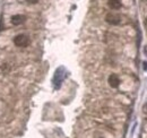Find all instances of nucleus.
I'll return each instance as SVG.
<instances>
[{
  "instance_id": "f257e3e1",
  "label": "nucleus",
  "mask_w": 147,
  "mask_h": 138,
  "mask_svg": "<svg viewBox=\"0 0 147 138\" xmlns=\"http://www.w3.org/2000/svg\"><path fill=\"white\" fill-rule=\"evenodd\" d=\"M14 44L19 48H25L30 44V37L25 34H18L14 37Z\"/></svg>"
},
{
  "instance_id": "f03ea898",
  "label": "nucleus",
  "mask_w": 147,
  "mask_h": 138,
  "mask_svg": "<svg viewBox=\"0 0 147 138\" xmlns=\"http://www.w3.org/2000/svg\"><path fill=\"white\" fill-rule=\"evenodd\" d=\"M105 22L109 23L110 25H119L121 22V17L118 14L114 13H108L105 15Z\"/></svg>"
},
{
  "instance_id": "7ed1b4c3",
  "label": "nucleus",
  "mask_w": 147,
  "mask_h": 138,
  "mask_svg": "<svg viewBox=\"0 0 147 138\" xmlns=\"http://www.w3.org/2000/svg\"><path fill=\"white\" fill-rule=\"evenodd\" d=\"M108 83H109V85L112 88H117V87H119V85H120V79H119V77L115 74H111L110 76H109Z\"/></svg>"
},
{
  "instance_id": "20e7f679",
  "label": "nucleus",
  "mask_w": 147,
  "mask_h": 138,
  "mask_svg": "<svg viewBox=\"0 0 147 138\" xmlns=\"http://www.w3.org/2000/svg\"><path fill=\"white\" fill-rule=\"evenodd\" d=\"M25 20H26V17L24 15H14L11 17V24L15 26H18V25H22L23 23H25Z\"/></svg>"
},
{
  "instance_id": "39448f33",
  "label": "nucleus",
  "mask_w": 147,
  "mask_h": 138,
  "mask_svg": "<svg viewBox=\"0 0 147 138\" xmlns=\"http://www.w3.org/2000/svg\"><path fill=\"white\" fill-rule=\"evenodd\" d=\"M108 5H109V7H110L111 9H114V10L120 9L121 6H122V3H121L120 0H109Z\"/></svg>"
},
{
  "instance_id": "423d86ee",
  "label": "nucleus",
  "mask_w": 147,
  "mask_h": 138,
  "mask_svg": "<svg viewBox=\"0 0 147 138\" xmlns=\"http://www.w3.org/2000/svg\"><path fill=\"white\" fill-rule=\"evenodd\" d=\"M27 3H30V5H35L38 2V0H25Z\"/></svg>"
},
{
  "instance_id": "0eeeda50",
  "label": "nucleus",
  "mask_w": 147,
  "mask_h": 138,
  "mask_svg": "<svg viewBox=\"0 0 147 138\" xmlns=\"http://www.w3.org/2000/svg\"><path fill=\"white\" fill-rule=\"evenodd\" d=\"M145 1H147V0H145Z\"/></svg>"
}]
</instances>
